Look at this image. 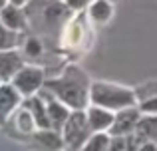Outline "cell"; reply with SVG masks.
<instances>
[{
	"instance_id": "8fae6325",
	"label": "cell",
	"mask_w": 157,
	"mask_h": 151,
	"mask_svg": "<svg viewBox=\"0 0 157 151\" xmlns=\"http://www.w3.org/2000/svg\"><path fill=\"white\" fill-rule=\"evenodd\" d=\"M0 20H2V24L12 32H18L20 34V30H24V14H22V10H20V6L8 4L6 8H2V10H0Z\"/></svg>"
},
{
	"instance_id": "277c9868",
	"label": "cell",
	"mask_w": 157,
	"mask_h": 151,
	"mask_svg": "<svg viewBox=\"0 0 157 151\" xmlns=\"http://www.w3.org/2000/svg\"><path fill=\"white\" fill-rule=\"evenodd\" d=\"M18 93L22 97H32V93H38L44 88L46 80H44V72L38 66H24L18 74L14 76V80L10 81Z\"/></svg>"
},
{
	"instance_id": "d6986e66",
	"label": "cell",
	"mask_w": 157,
	"mask_h": 151,
	"mask_svg": "<svg viewBox=\"0 0 157 151\" xmlns=\"http://www.w3.org/2000/svg\"><path fill=\"white\" fill-rule=\"evenodd\" d=\"M42 44H40L38 38H30L26 40V46H24V54L30 56V58H38V56H42Z\"/></svg>"
},
{
	"instance_id": "30bf717a",
	"label": "cell",
	"mask_w": 157,
	"mask_h": 151,
	"mask_svg": "<svg viewBox=\"0 0 157 151\" xmlns=\"http://www.w3.org/2000/svg\"><path fill=\"white\" fill-rule=\"evenodd\" d=\"M82 38H84V22L80 18L70 20L68 26L62 32V46L68 50H74L82 44Z\"/></svg>"
},
{
	"instance_id": "5bb4252c",
	"label": "cell",
	"mask_w": 157,
	"mask_h": 151,
	"mask_svg": "<svg viewBox=\"0 0 157 151\" xmlns=\"http://www.w3.org/2000/svg\"><path fill=\"white\" fill-rule=\"evenodd\" d=\"M14 125L22 133H32V131H34V127H38V125H36L34 115L30 113V109H28V108H22V109H18V111L14 113Z\"/></svg>"
},
{
	"instance_id": "9a60e30c",
	"label": "cell",
	"mask_w": 157,
	"mask_h": 151,
	"mask_svg": "<svg viewBox=\"0 0 157 151\" xmlns=\"http://www.w3.org/2000/svg\"><path fill=\"white\" fill-rule=\"evenodd\" d=\"M109 133H94L80 151H109Z\"/></svg>"
},
{
	"instance_id": "8992f818",
	"label": "cell",
	"mask_w": 157,
	"mask_h": 151,
	"mask_svg": "<svg viewBox=\"0 0 157 151\" xmlns=\"http://www.w3.org/2000/svg\"><path fill=\"white\" fill-rule=\"evenodd\" d=\"M40 96L44 97V101H46L50 127L54 129V131H62V127H64L66 121H68V117L72 115V109H70L68 105H64L60 100H56V97H54L48 89H42V92H40Z\"/></svg>"
},
{
	"instance_id": "ac0fdd59",
	"label": "cell",
	"mask_w": 157,
	"mask_h": 151,
	"mask_svg": "<svg viewBox=\"0 0 157 151\" xmlns=\"http://www.w3.org/2000/svg\"><path fill=\"white\" fill-rule=\"evenodd\" d=\"M139 111L141 115H157V96L143 97L139 101Z\"/></svg>"
},
{
	"instance_id": "3957f363",
	"label": "cell",
	"mask_w": 157,
	"mask_h": 151,
	"mask_svg": "<svg viewBox=\"0 0 157 151\" xmlns=\"http://www.w3.org/2000/svg\"><path fill=\"white\" fill-rule=\"evenodd\" d=\"M94 135L92 127L88 123V115L84 111H72L66 125L62 127V139L64 145L72 151H80L88 143V139Z\"/></svg>"
},
{
	"instance_id": "cb8c5ba5",
	"label": "cell",
	"mask_w": 157,
	"mask_h": 151,
	"mask_svg": "<svg viewBox=\"0 0 157 151\" xmlns=\"http://www.w3.org/2000/svg\"><path fill=\"white\" fill-rule=\"evenodd\" d=\"M2 84H4V81H2V80H0V85H2Z\"/></svg>"
},
{
	"instance_id": "44dd1931",
	"label": "cell",
	"mask_w": 157,
	"mask_h": 151,
	"mask_svg": "<svg viewBox=\"0 0 157 151\" xmlns=\"http://www.w3.org/2000/svg\"><path fill=\"white\" fill-rule=\"evenodd\" d=\"M137 151H157V143L155 141H145V143L139 145Z\"/></svg>"
},
{
	"instance_id": "9c48e42d",
	"label": "cell",
	"mask_w": 157,
	"mask_h": 151,
	"mask_svg": "<svg viewBox=\"0 0 157 151\" xmlns=\"http://www.w3.org/2000/svg\"><path fill=\"white\" fill-rule=\"evenodd\" d=\"M88 115V123L92 127L94 133H107L111 129V123L115 119L113 111H107L104 108H98V105H92V108L86 111Z\"/></svg>"
},
{
	"instance_id": "ffe728a7",
	"label": "cell",
	"mask_w": 157,
	"mask_h": 151,
	"mask_svg": "<svg viewBox=\"0 0 157 151\" xmlns=\"http://www.w3.org/2000/svg\"><path fill=\"white\" fill-rule=\"evenodd\" d=\"M90 0H66V4H68L70 8H74V10H82L84 6H88Z\"/></svg>"
},
{
	"instance_id": "5b68a950",
	"label": "cell",
	"mask_w": 157,
	"mask_h": 151,
	"mask_svg": "<svg viewBox=\"0 0 157 151\" xmlns=\"http://www.w3.org/2000/svg\"><path fill=\"white\" fill-rule=\"evenodd\" d=\"M141 119V111L135 108H129V109H123V111H117L115 113V119L111 123V129L109 137H125V135H133L135 129H137V123Z\"/></svg>"
},
{
	"instance_id": "6da1fadb",
	"label": "cell",
	"mask_w": 157,
	"mask_h": 151,
	"mask_svg": "<svg viewBox=\"0 0 157 151\" xmlns=\"http://www.w3.org/2000/svg\"><path fill=\"white\" fill-rule=\"evenodd\" d=\"M90 88L92 84H88L84 72L76 68H68L62 77L46 80L44 84V89H48L56 100L68 105L72 111H84V108L90 104Z\"/></svg>"
},
{
	"instance_id": "2e32d148",
	"label": "cell",
	"mask_w": 157,
	"mask_h": 151,
	"mask_svg": "<svg viewBox=\"0 0 157 151\" xmlns=\"http://www.w3.org/2000/svg\"><path fill=\"white\" fill-rule=\"evenodd\" d=\"M18 46V32L8 30L0 20V52L2 50H16Z\"/></svg>"
},
{
	"instance_id": "603a6c76",
	"label": "cell",
	"mask_w": 157,
	"mask_h": 151,
	"mask_svg": "<svg viewBox=\"0 0 157 151\" xmlns=\"http://www.w3.org/2000/svg\"><path fill=\"white\" fill-rule=\"evenodd\" d=\"M8 6V0H0V10H2V8H6Z\"/></svg>"
},
{
	"instance_id": "ba28073f",
	"label": "cell",
	"mask_w": 157,
	"mask_h": 151,
	"mask_svg": "<svg viewBox=\"0 0 157 151\" xmlns=\"http://www.w3.org/2000/svg\"><path fill=\"white\" fill-rule=\"evenodd\" d=\"M20 101H22V96L12 84L0 85V123H4L14 113V109L20 105Z\"/></svg>"
},
{
	"instance_id": "4fadbf2b",
	"label": "cell",
	"mask_w": 157,
	"mask_h": 151,
	"mask_svg": "<svg viewBox=\"0 0 157 151\" xmlns=\"http://www.w3.org/2000/svg\"><path fill=\"white\" fill-rule=\"evenodd\" d=\"M111 12H113V8H111V4L107 2V0H96V2L90 6V16H92V20L96 24L107 22V20L111 18Z\"/></svg>"
},
{
	"instance_id": "e0dca14e",
	"label": "cell",
	"mask_w": 157,
	"mask_h": 151,
	"mask_svg": "<svg viewBox=\"0 0 157 151\" xmlns=\"http://www.w3.org/2000/svg\"><path fill=\"white\" fill-rule=\"evenodd\" d=\"M135 137L125 135V137H111L109 141V151H135Z\"/></svg>"
},
{
	"instance_id": "52a82bcc",
	"label": "cell",
	"mask_w": 157,
	"mask_h": 151,
	"mask_svg": "<svg viewBox=\"0 0 157 151\" xmlns=\"http://www.w3.org/2000/svg\"><path fill=\"white\" fill-rule=\"evenodd\" d=\"M22 68H24V60L18 50H2L0 52V80L4 84H10Z\"/></svg>"
},
{
	"instance_id": "7c38bea8",
	"label": "cell",
	"mask_w": 157,
	"mask_h": 151,
	"mask_svg": "<svg viewBox=\"0 0 157 151\" xmlns=\"http://www.w3.org/2000/svg\"><path fill=\"white\" fill-rule=\"evenodd\" d=\"M34 139L40 141L44 145V149H48V151H58V149L64 147V139L54 129H42V131H38L34 135Z\"/></svg>"
},
{
	"instance_id": "7a4b0ae2",
	"label": "cell",
	"mask_w": 157,
	"mask_h": 151,
	"mask_svg": "<svg viewBox=\"0 0 157 151\" xmlns=\"http://www.w3.org/2000/svg\"><path fill=\"white\" fill-rule=\"evenodd\" d=\"M90 101H92V105L104 108L113 113L135 108L139 104L137 93L133 89L121 88V85H115V84H104V81L92 84V88H90Z\"/></svg>"
},
{
	"instance_id": "7402d4cb",
	"label": "cell",
	"mask_w": 157,
	"mask_h": 151,
	"mask_svg": "<svg viewBox=\"0 0 157 151\" xmlns=\"http://www.w3.org/2000/svg\"><path fill=\"white\" fill-rule=\"evenodd\" d=\"M8 2H10V4H14V6H22V4L26 2V0H8Z\"/></svg>"
}]
</instances>
